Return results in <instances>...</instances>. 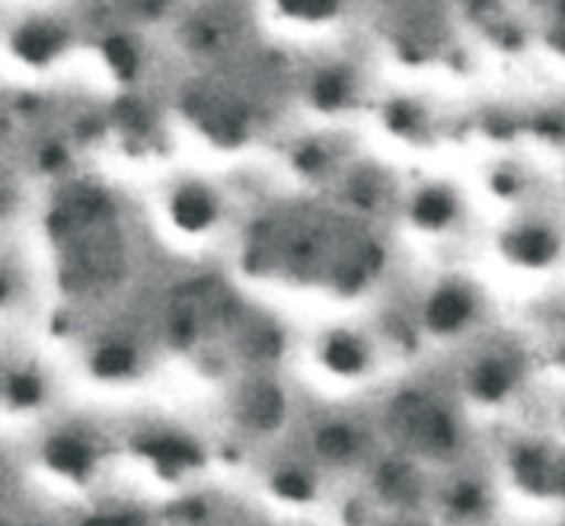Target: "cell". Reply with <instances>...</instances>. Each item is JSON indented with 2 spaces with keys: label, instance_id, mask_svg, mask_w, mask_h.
Here are the masks:
<instances>
[{
  "label": "cell",
  "instance_id": "obj_1",
  "mask_svg": "<svg viewBox=\"0 0 565 526\" xmlns=\"http://www.w3.org/2000/svg\"><path fill=\"white\" fill-rule=\"evenodd\" d=\"M17 55L30 64H45V61L55 58V52L61 49V32L55 26H45V23H32L26 30L17 35Z\"/></svg>",
  "mask_w": 565,
  "mask_h": 526
},
{
  "label": "cell",
  "instance_id": "obj_2",
  "mask_svg": "<svg viewBox=\"0 0 565 526\" xmlns=\"http://www.w3.org/2000/svg\"><path fill=\"white\" fill-rule=\"evenodd\" d=\"M473 313V300L457 288H447V291L435 293L431 307H428V322L435 329H457L463 320H470Z\"/></svg>",
  "mask_w": 565,
  "mask_h": 526
},
{
  "label": "cell",
  "instance_id": "obj_3",
  "mask_svg": "<svg viewBox=\"0 0 565 526\" xmlns=\"http://www.w3.org/2000/svg\"><path fill=\"white\" fill-rule=\"evenodd\" d=\"M173 214L185 230H202L209 227L211 217H214V202H211L209 192L202 189H185L179 192L177 202H173Z\"/></svg>",
  "mask_w": 565,
  "mask_h": 526
},
{
  "label": "cell",
  "instance_id": "obj_4",
  "mask_svg": "<svg viewBox=\"0 0 565 526\" xmlns=\"http://www.w3.org/2000/svg\"><path fill=\"white\" fill-rule=\"evenodd\" d=\"M49 460L64 475H84L89 463H93V453H89V447L84 440L58 438L49 447Z\"/></svg>",
  "mask_w": 565,
  "mask_h": 526
},
{
  "label": "cell",
  "instance_id": "obj_5",
  "mask_svg": "<svg viewBox=\"0 0 565 526\" xmlns=\"http://www.w3.org/2000/svg\"><path fill=\"white\" fill-rule=\"evenodd\" d=\"M93 367L103 377H125V374L135 371V351L128 348V345H106L93 357Z\"/></svg>",
  "mask_w": 565,
  "mask_h": 526
},
{
  "label": "cell",
  "instance_id": "obj_6",
  "mask_svg": "<svg viewBox=\"0 0 565 526\" xmlns=\"http://www.w3.org/2000/svg\"><path fill=\"white\" fill-rule=\"evenodd\" d=\"M416 214L422 224H445L447 217L454 214V202L447 198L445 192H425L422 198H418Z\"/></svg>",
  "mask_w": 565,
  "mask_h": 526
},
{
  "label": "cell",
  "instance_id": "obj_7",
  "mask_svg": "<svg viewBox=\"0 0 565 526\" xmlns=\"http://www.w3.org/2000/svg\"><path fill=\"white\" fill-rule=\"evenodd\" d=\"M345 93H349V77L342 71H329L317 84V103L323 109H332V106H339L345 99Z\"/></svg>",
  "mask_w": 565,
  "mask_h": 526
},
{
  "label": "cell",
  "instance_id": "obj_8",
  "mask_svg": "<svg viewBox=\"0 0 565 526\" xmlns=\"http://www.w3.org/2000/svg\"><path fill=\"white\" fill-rule=\"evenodd\" d=\"M285 13L303 17V20H323L335 13V0H278Z\"/></svg>",
  "mask_w": 565,
  "mask_h": 526
},
{
  "label": "cell",
  "instance_id": "obj_9",
  "mask_svg": "<svg viewBox=\"0 0 565 526\" xmlns=\"http://www.w3.org/2000/svg\"><path fill=\"white\" fill-rule=\"evenodd\" d=\"M106 58L116 67L119 77H131L135 67H138V55H135V49H131L125 39H109V42H106Z\"/></svg>",
  "mask_w": 565,
  "mask_h": 526
},
{
  "label": "cell",
  "instance_id": "obj_10",
  "mask_svg": "<svg viewBox=\"0 0 565 526\" xmlns=\"http://www.w3.org/2000/svg\"><path fill=\"white\" fill-rule=\"evenodd\" d=\"M7 293H10V285H7V278L0 275V303L7 300Z\"/></svg>",
  "mask_w": 565,
  "mask_h": 526
}]
</instances>
